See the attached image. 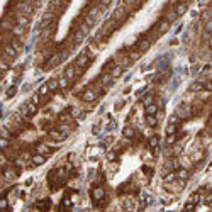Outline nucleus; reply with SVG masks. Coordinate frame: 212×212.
<instances>
[{
	"label": "nucleus",
	"instance_id": "nucleus-1",
	"mask_svg": "<svg viewBox=\"0 0 212 212\" xmlns=\"http://www.w3.org/2000/svg\"><path fill=\"white\" fill-rule=\"evenodd\" d=\"M82 98H83L85 102H93L97 98V92L95 90H85V92L82 93Z\"/></svg>",
	"mask_w": 212,
	"mask_h": 212
},
{
	"label": "nucleus",
	"instance_id": "nucleus-2",
	"mask_svg": "<svg viewBox=\"0 0 212 212\" xmlns=\"http://www.w3.org/2000/svg\"><path fill=\"white\" fill-rule=\"evenodd\" d=\"M104 195H105V193H104V188H100V187H95V188L92 190V197H93V200H95V202L102 200V199H104Z\"/></svg>",
	"mask_w": 212,
	"mask_h": 212
},
{
	"label": "nucleus",
	"instance_id": "nucleus-3",
	"mask_svg": "<svg viewBox=\"0 0 212 212\" xmlns=\"http://www.w3.org/2000/svg\"><path fill=\"white\" fill-rule=\"evenodd\" d=\"M87 63H88L87 54H82V56H80V58L77 59V65H75V68H77V70H82V68H85V66H87Z\"/></svg>",
	"mask_w": 212,
	"mask_h": 212
},
{
	"label": "nucleus",
	"instance_id": "nucleus-4",
	"mask_svg": "<svg viewBox=\"0 0 212 212\" xmlns=\"http://www.w3.org/2000/svg\"><path fill=\"white\" fill-rule=\"evenodd\" d=\"M19 10H20V14H22V15H27V17L32 14V7H31L29 3H20Z\"/></svg>",
	"mask_w": 212,
	"mask_h": 212
},
{
	"label": "nucleus",
	"instance_id": "nucleus-5",
	"mask_svg": "<svg viewBox=\"0 0 212 212\" xmlns=\"http://www.w3.org/2000/svg\"><path fill=\"white\" fill-rule=\"evenodd\" d=\"M75 75H77V68H75V66H68L63 77L68 78V80H73V78H75Z\"/></svg>",
	"mask_w": 212,
	"mask_h": 212
},
{
	"label": "nucleus",
	"instance_id": "nucleus-6",
	"mask_svg": "<svg viewBox=\"0 0 212 212\" xmlns=\"http://www.w3.org/2000/svg\"><path fill=\"white\" fill-rule=\"evenodd\" d=\"M176 114H178V117H187L188 114H190V107H188V105H182V107H178Z\"/></svg>",
	"mask_w": 212,
	"mask_h": 212
},
{
	"label": "nucleus",
	"instance_id": "nucleus-7",
	"mask_svg": "<svg viewBox=\"0 0 212 212\" xmlns=\"http://www.w3.org/2000/svg\"><path fill=\"white\" fill-rule=\"evenodd\" d=\"M44 161H46V156H44V154H36V156H34V158H32V165H36V166H39V165H43L44 163Z\"/></svg>",
	"mask_w": 212,
	"mask_h": 212
},
{
	"label": "nucleus",
	"instance_id": "nucleus-8",
	"mask_svg": "<svg viewBox=\"0 0 212 212\" xmlns=\"http://www.w3.org/2000/svg\"><path fill=\"white\" fill-rule=\"evenodd\" d=\"M185 10H187V3H178V5H176V9H175V15H176V17H180L182 14H185Z\"/></svg>",
	"mask_w": 212,
	"mask_h": 212
},
{
	"label": "nucleus",
	"instance_id": "nucleus-9",
	"mask_svg": "<svg viewBox=\"0 0 212 212\" xmlns=\"http://www.w3.org/2000/svg\"><path fill=\"white\" fill-rule=\"evenodd\" d=\"M17 24H19V26H22V27H27V24H29L27 15H22V14H20L19 17H17Z\"/></svg>",
	"mask_w": 212,
	"mask_h": 212
},
{
	"label": "nucleus",
	"instance_id": "nucleus-10",
	"mask_svg": "<svg viewBox=\"0 0 212 212\" xmlns=\"http://www.w3.org/2000/svg\"><path fill=\"white\" fill-rule=\"evenodd\" d=\"M156 110H158V107L154 105V104H148L146 105V114H149V116H154Z\"/></svg>",
	"mask_w": 212,
	"mask_h": 212
},
{
	"label": "nucleus",
	"instance_id": "nucleus-11",
	"mask_svg": "<svg viewBox=\"0 0 212 212\" xmlns=\"http://www.w3.org/2000/svg\"><path fill=\"white\" fill-rule=\"evenodd\" d=\"M12 32H14L15 36H24V32H26V27H22V26H19V24H17V26L12 29Z\"/></svg>",
	"mask_w": 212,
	"mask_h": 212
},
{
	"label": "nucleus",
	"instance_id": "nucleus-12",
	"mask_svg": "<svg viewBox=\"0 0 212 212\" xmlns=\"http://www.w3.org/2000/svg\"><path fill=\"white\" fill-rule=\"evenodd\" d=\"M146 122H148V126L154 127V126L158 124V119H156L154 116H149V114H148V116H146Z\"/></svg>",
	"mask_w": 212,
	"mask_h": 212
},
{
	"label": "nucleus",
	"instance_id": "nucleus-13",
	"mask_svg": "<svg viewBox=\"0 0 212 212\" xmlns=\"http://www.w3.org/2000/svg\"><path fill=\"white\" fill-rule=\"evenodd\" d=\"M5 54L10 56V58H15V56H17V51L12 48V46H7V48H5Z\"/></svg>",
	"mask_w": 212,
	"mask_h": 212
},
{
	"label": "nucleus",
	"instance_id": "nucleus-14",
	"mask_svg": "<svg viewBox=\"0 0 212 212\" xmlns=\"http://www.w3.org/2000/svg\"><path fill=\"white\" fill-rule=\"evenodd\" d=\"M112 82H114V78H112V75H110V73L102 77V85H110Z\"/></svg>",
	"mask_w": 212,
	"mask_h": 212
},
{
	"label": "nucleus",
	"instance_id": "nucleus-15",
	"mask_svg": "<svg viewBox=\"0 0 212 212\" xmlns=\"http://www.w3.org/2000/svg\"><path fill=\"white\" fill-rule=\"evenodd\" d=\"M68 82H70L68 78L61 77V78L58 80V88H66V87H68Z\"/></svg>",
	"mask_w": 212,
	"mask_h": 212
},
{
	"label": "nucleus",
	"instance_id": "nucleus-16",
	"mask_svg": "<svg viewBox=\"0 0 212 212\" xmlns=\"http://www.w3.org/2000/svg\"><path fill=\"white\" fill-rule=\"evenodd\" d=\"M122 15H124V9H122V7H119V9H117L116 12H114V17H112V19L117 20V19H121Z\"/></svg>",
	"mask_w": 212,
	"mask_h": 212
},
{
	"label": "nucleus",
	"instance_id": "nucleus-17",
	"mask_svg": "<svg viewBox=\"0 0 212 212\" xmlns=\"http://www.w3.org/2000/svg\"><path fill=\"white\" fill-rule=\"evenodd\" d=\"M121 73H122V68L121 66H116L112 71H110V75H112V78H117V77H121Z\"/></svg>",
	"mask_w": 212,
	"mask_h": 212
},
{
	"label": "nucleus",
	"instance_id": "nucleus-18",
	"mask_svg": "<svg viewBox=\"0 0 212 212\" xmlns=\"http://www.w3.org/2000/svg\"><path fill=\"white\" fill-rule=\"evenodd\" d=\"M124 136H126V137H134V129L126 127V129H124Z\"/></svg>",
	"mask_w": 212,
	"mask_h": 212
},
{
	"label": "nucleus",
	"instance_id": "nucleus-19",
	"mask_svg": "<svg viewBox=\"0 0 212 212\" xmlns=\"http://www.w3.org/2000/svg\"><path fill=\"white\" fill-rule=\"evenodd\" d=\"M48 88L49 90H56V88H58V80H51L48 83Z\"/></svg>",
	"mask_w": 212,
	"mask_h": 212
},
{
	"label": "nucleus",
	"instance_id": "nucleus-20",
	"mask_svg": "<svg viewBox=\"0 0 212 212\" xmlns=\"http://www.w3.org/2000/svg\"><path fill=\"white\" fill-rule=\"evenodd\" d=\"M148 48H149V41H143V43L139 44V53H141V51H146Z\"/></svg>",
	"mask_w": 212,
	"mask_h": 212
},
{
	"label": "nucleus",
	"instance_id": "nucleus-21",
	"mask_svg": "<svg viewBox=\"0 0 212 212\" xmlns=\"http://www.w3.org/2000/svg\"><path fill=\"white\" fill-rule=\"evenodd\" d=\"M38 151H39L41 154L49 153V148H48V146H44V144H39V146H38Z\"/></svg>",
	"mask_w": 212,
	"mask_h": 212
},
{
	"label": "nucleus",
	"instance_id": "nucleus-22",
	"mask_svg": "<svg viewBox=\"0 0 212 212\" xmlns=\"http://www.w3.org/2000/svg\"><path fill=\"white\" fill-rule=\"evenodd\" d=\"M7 146H9V141L5 137H0V149H5Z\"/></svg>",
	"mask_w": 212,
	"mask_h": 212
},
{
	"label": "nucleus",
	"instance_id": "nucleus-23",
	"mask_svg": "<svg viewBox=\"0 0 212 212\" xmlns=\"http://www.w3.org/2000/svg\"><path fill=\"white\" fill-rule=\"evenodd\" d=\"M156 146H158V137L154 136V137L149 139V148H156Z\"/></svg>",
	"mask_w": 212,
	"mask_h": 212
},
{
	"label": "nucleus",
	"instance_id": "nucleus-24",
	"mask_svg": "<svg viewBox=\"0 0 212 212\" xmlns=\"http://www.w3.org/2000/svg\"><path fill=\"white\" fill-rule=\"evenodd\" d=\"M3 70H9V63L3 61V59H0V71H3Z\"/></svg>",
	"mask_w": 212,
	"mask_h": 212
},
{
	"label": "nucleus",
	"instance_id": "nucleus-25",
	"mask_svg": "<svg viewBox=\"0 0 212 212\" xmlns=\"http://www.w3.org/2000/svg\"><path fill=\"white\" fill-rule=\"evenodd\" d=\"M49 92V88H48V85H43V87L39 88V95H46Z\"/></svg>",
	"mask_w": 212,
	"mask_h": 212
},
{
	"label": "nucleus",
	"instance_id": "nucleus-26",
	"mask_svg": "<svg viewBox=\"0 0 212 212\" xmlns=\"http://www.w3.org/2000/svg\"><path fill=\"white\" fill-rule=\"evenodd\" d=\"M175 178H176V173H170L165 176V182H173Z\"/></svg>",
	"mask_w": 212,
	"mask_h": 212
},
{
	"label": "nucleus",
	"instance_id": "nucleus-27",
	"mask_svg": "<svg viewBox=\"0 0 212 212\" xmlns=\"http://www.w3.org/2000/svg\"><path fill=\"white\" fill-rule=\"evenodd\" d=\"M12 48L15 49V51H20V49H22V44H20L19 41H14V43H12Z\"/></svg>",
	"mask_w": 212,
	"mask_h": 212
},
{
	"label": "nucleus",
	"instance_id": "nucleus-28",
	"mask_svg": "<svg viewBox=\"0 0 212 212\" xmlns=\"http://www.w3.org/2000/svg\"><path fill=\"white\" fill-rule=\"evenodd\" d=\"M176 176H178V178H187L188 173H187V170H180V172L176 173Z\"/></svg>",
	"mask_w": 212,
	"mask_h": 212
},
{
	"label": "nucleus",
	"instance_id": "nucleus-29",
	"mask_svg": "<svg viewBox=\"0 0 212 212\" xmlns=\"http://www.w3.org/2000/svg\"><path fill=\"white\" fill-rule=\"evenodd\" d=\"M175 143V134H168L166 137V144H173Z\"/></svg>",
	"mask_w": 212,
	"mask_h": 212
},
{
	"label": "nucleus",
	"instance_id": "nucleus-30",
	"mask_svg": "<svg viewBox=\"0 0 212 212\" xmlns=\"http://www.w3.org/2000/svg\"><path fill=\"white\" fill-rule=\"evenodd\" d=\"M3 175H5L7 178H14V176H15V173H14L12 170H5V172H3Z\"/></svg>",
	"mask_w": 212,
	"mask_h": 212
},
{
	"label": "nucleus",
	"instance_id": "nucleus-31",
	"mask_svg": "<svg viewBox=\"0 0 212 212\" xmlns=\"http://www.w3.org/2000/svg\"><path fill=\"white\" fill-rule=\"evenodd\" d=\"M202 88H204L202 83H193L192 85V90H202Z\"/></svg>",
	"mask_w": 212,
	"mask_h": 212
},
{
	"label": "nucleus",
	"instance_id": "nucleus-32",
	"mask_svg": "<svg viewBox=\"0 0 212 212\" xmlns=\"http://www.w3.org/2000/svg\"><path fill=\"white\" fill-rule=\"evenodd\" d=\"M7 207V199H0V209H5Z\"/></svg>",
	"mask_w": 212,
	"mask_h": 212
},
{
	"label": "nucleus",
	"instance_id": "nucleus-33",
	"mask_svg": "<svg viewBox=\"0 0 212 212\" xmlns=\"http://www.w3.org/2000/svg\"><path fill=\"white\" fill-rule=\"evenodd\" d=\"M176 122H178V116H173L170 119V124H176Z\"/></svg>",
	"mask_w": 212,
	"mask_h": 212
},
{
	"label": "nucleus",
	"instance_id": "nucleus-34",
	"mask_svg": "<svg viewBox=\"0 0 212 212\" xmlns=\"http://www.w3.org/2000/svg\"><path fill=\"white\" fill-rule=\"evenodd\" d=\"M148 104H153V98L151 97H146L144 98V105H148Z\"/></svg>",
	"mask_w": 212,
	"mask_h": 212
},
{
	"label": "nucleus",
	"instance_id": "nucleus-35",
	"mask_svg": "<svg viewBox=\"0 0 212 212\" xmlns=\"http://www.w3.org/2000/svg\"><path fill=\"white\" fill-rule=\"evenodd\" d=\"M122 2H124V3H127V5H132V3H136V2H137V0H122Z\"/></svg>",
	"mask_w": 212,
	"mask_h": 212
},
{
	"label": "nucleus",
	"instance_id": "nucleus-36",
	"mask_svg": "<svg viewBox=\"0 0 212 212\" xmlns=\"http://www.w3.org/2000/svg\"><path fill=\"white\" fill-rule=\"evenodd\" d=\"M102 3H104V5H107V3H110V0H102Z\"/></svg>",
	"mask_w": 212,
	"mask_h": 212
},
{
	"label": "nucleus",
	"instance_id": "nucleus-37",
	"mask_svg": "<svg viewBox=\"0 0 212 212\" xmlns=\"http://www.w3.org/2000/svg\"><path fill=\"white\" fill-rule=\"evenodd\" d=\"M0 175H2V170H0Z\"/></svg>",
	"mask_w": 212,
	"mask_h": 212
}]
</instances>
